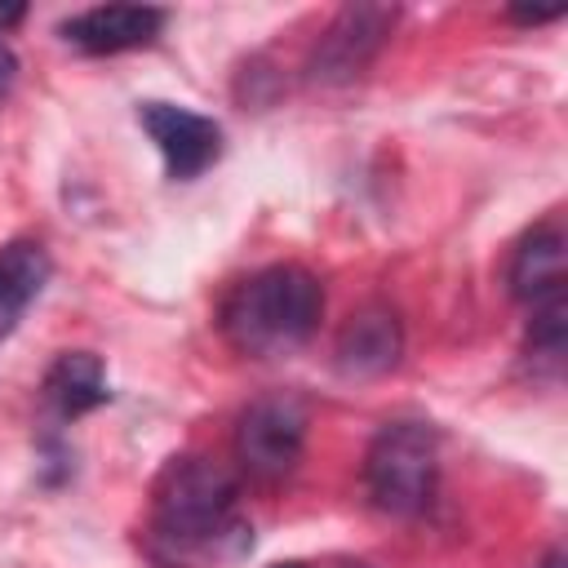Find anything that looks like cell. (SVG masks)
I'll use <instances>...</instances> for the list:
<instances>
[{"label": "cell", "instance_id": "cell-1", "mask_svg": "<svg viewBox=\"0 0 568 568\" xmlns=\"http://www.w3.org/2000/svg\"><path fill=\"white\" fill-rule=\"evenodd\" d=\"M253 546L240 519V484L213 457H173L151 493V550L164 564H231Z\"/></svg>", "mask_w": 568, "mask_h": 568}, {"label": "cell", "instance_id": "cell-2", "mask_svg": "<svg viewBox=\"0 0 568 568\" xmlns=\"http://www.w3.org/2000/svg\"><path fill=\"white\" fill-rule=\"evenodd\" d=\"M324 320V284L297 266V262H275L240 280L217 311L222 337L253 359H275L315 337Z\"/></svg>", "mask_w": 568, "mask_h": 568}, {"label": "cell", "instance_id": "cell-3", "mask_svg": "<svg viewBox=\"0 0 568 568\" xmlns=\"http://www.w3.org/2000/svg\"><path fill=\"white\" fill-rule=\"evenodd\" d=\"M439 488V435L426 422H386L364 453V493L382 515L413 519Z\"/></svg>", "mask_w": 568, "mask_h": 568}, {"label": "cell", "instance_id": "cell-4", "mask_svg": "<svg viewBox=\"0 0 568 568\" xmlns=\"http://www.w3.org/2000/svg\"><path fill=\"white\" fill-rule=\"evenodd\" d=\"M311 413L293 390L257 395L235 422V462L253 479H284L306 448Z\"/></svg>", "mask_w": 568, "mask_h": 568}, {"label": "cell", "instance_id": "cell-5", "mask_svg": "<svg viewBox=\"0 0 568 568\" xmlns=\"http://www.w3.org/2000/svg\"><path fill=\"white\" fill-rule=\"evenodd\" d=\"M138 124L155 142L164 173L173 182H191L222 160V124L213 115H200L178 102H142Z\"/></svg>", "mask_w": 568, "mask_h": 568}, {"label": "cell", "instance_id": "cell-6", "mask_svg": "<svg viewBox=\"0 0 568 568\" xmlns=\"http://www.w3.org/2000/svg\"><path fill=\"white\" fill-rule=\"evenodd\" d=\"M390 27H395V9H386V4H346L328 22V31L320 36L315 58H311V75L324 80V84L355 80L373 62V53L390 36Z\"/></svg>", "mask_w": 568, "mask_h": 568}, {"label": "cell", "instance_id": "cell-7", "mask_svg": "<svg viewBox=\"0 0 568 568\" xmlns=\"http://www.w3.org/2000/svg\"><path fill=\"white\" fill-rule=\"evenodd\" d=\"M164 22H169V13L155 4H93V9L71 13L67 22H58V36L89 58H111V53L151 44L164 31Z\"/></svg>", "mask_w": 568, "mask_h": 568}, {"label": "cell", "instance_id": "cell-8", "mask_svg": "<svg viewBox=\"0 0 568 568\" xmlns=\"http://www.w3.org/2000/svg\"><path fill=\"white\" fill-rule=\"evenodd\" d=\"M399 355H404V324H399L395 306H386V302H368V306L351 311L333 342L337 373L359 377V382L390 373L399 364Z\"/></svg>", "mask_w": 568, "mask_h": 568}, {"label": "cell", "instance_id": "cell-9", "mask_svg": "<svg viewBox=\"0 0 568 568\" xmlns=\"http://www.w3.org/2000/svg\"><path fill=\"white\" fill-rule=\"evenodd\" d=\"M506 284H510V297L524 306H537V302H550L564 293V226H559V217L537 222L515 244Z\"/></svg>", "mask_w": 568, "mask_h": 568}, {"label": "cell", "instance_id": "cell-10", "mask_svg": "<svg viewBox=\"0 0 568 568\" xmlns=\"http://www.w3.org/2000/svg\"><path fill=\"white\" fill-rule=\"evenodd\" d=\"M40 395H44V408L58 417V422H75L93 408H102L111 399L106 390V368L93 351H62L44 382H40Z\"/></svg>", "mask_w": 568, "mask_h": 568}, {"label": "cell", "instance_id": "cell-11", "mask_svg": "<svg viewBox=\"0 0 568 568\" xmlns=\"http://www.w3.org/2000/svg\"><path fill=\"white\" fill-rule=\"evenodd\" d=\"M49 248L40 240H9L0 244V337L18 328L27 306L44 293L49 284Z\"/></svg>", "mask_w": 568, "mask_h": 568}, {"label": "cell", "instance_id": "cell-12", "mask_svg": "<svg viewBox=\"0 0 568 568\" xmlns=\"http://www.w3.org/2000/svg\"><path fill=\"white\" fill-rule=\"evenodd\" d=\"M564 337H568V302H564V293L550 297V302L528 306V355H532V364L559 368Z\"/></svg>", "mask_w": 568, "mask_h": 568}, {"label": "cell", "instance_id": "cell-13", "mask_svg": "<svg viewBox=\"0 0 568 568\" xmlns=\"http://www.w3.org/2000/svg\"><path fill=\"white\" fill-rule=\"evenodd\" d=\"M564 9H510L506 18L510 22H524V27H541V22H555Z\"/></svg>", "mask_w": 568, "mask_h": 568}, {"label": "cell", "instance_id": "cell-14", "mask_svg": "<svg viewBox=\"0 0 568 568\" xmlns=\"http://www.w3.org/2000/svg\"><path fill=\"white\" fill-rule=\"evenodd\" d=\"M22 18H27V9H22V4H0V36H4L9 27H18Z\"/></svg>", "mask_w": 568, "mask_h": 568}, {"label": "cell", "instance_id": "cell-15", "mask_svg": "<svg viewBox=\"0 0 568 568\" xmlns=\"http://www.w3.org/2000/svg\"><path fill=\"white\" fill-rule=\"evenodd\" d=\"M13 71H18V62H13V53L0 44V93L9 89V80H13Z\"/></svg>", "mask_w": 568, "mask_h": 568}, {"label": "cell", "instance_id": "cell-16", "mask_svg": "<svg viewBox=\"0 0 568 568\" xmlns=\"http://www.w3.org/2000/svg\"><path fill=\"white\" fill-rule=\"evenodd\" d=\"M541 568H564V550L555 546V550H546V559H541Z\"/></svg>", "mask_w": 568, "mask_h": 568}, {"label": "cell", "instance_id": "cell-17", "mask_svg": "<svg viewBox=\"0 0 568 568\" xmlns=\"http://www.w3.org/2000/svg\"><path fill=\"white\" fill-rule=\"evenodd\" d=\"M275 568H302V564H275Z\"/></svg>", "mask_w": 568, "mask_h": 568}, {"label": "cell", "instance_id": "cell-18", "mask_svg": "<svg viewBox=\"0 0 568 568\" xmlns=\"http://www.w3.org/2000/svg\"><path fill=\"white\" fill-rule=\"evenodd\" d=\"M355 568H359V564H355Z\"/></svg>", "mask_w": 568, "mask_h": 568}]
</instances>
